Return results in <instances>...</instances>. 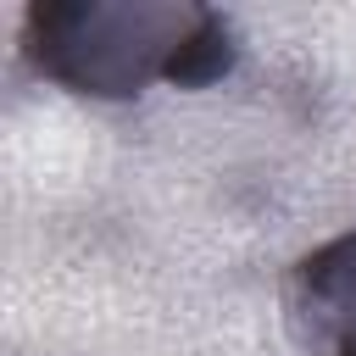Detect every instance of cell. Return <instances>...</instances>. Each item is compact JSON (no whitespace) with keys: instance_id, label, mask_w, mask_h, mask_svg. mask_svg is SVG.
Segmentation results:
<instances>
[{"instance_id":"cell-2","label":"cell","mask_w":356,"mask_h":356,"mask_svg":"<svg viewBox=\"0 0 356 356\" xmlns=\"http://www.w3.org/2000/svg\"><path fill=\"white\" fill-rule=\"evenodd\" d=\"M289 323L312 356H356V234L300 256L289 278Z\"/></svg>"},{"instance_id":"cell-1","label":"cell","mask_w":356,"mask_h":356,"mask_svg":"<svg viewBox=\"0 0 356 356\" xmlns=\"http://www.w3.org/2000/svg\"><path fill=\"white\" fill-rule=\"evenodd\" d=\"M28 61L100 100L139 95L150 78L206 89L234 67V28L189 0H44L22 17Z\"/></svg>"}]
</instances>
